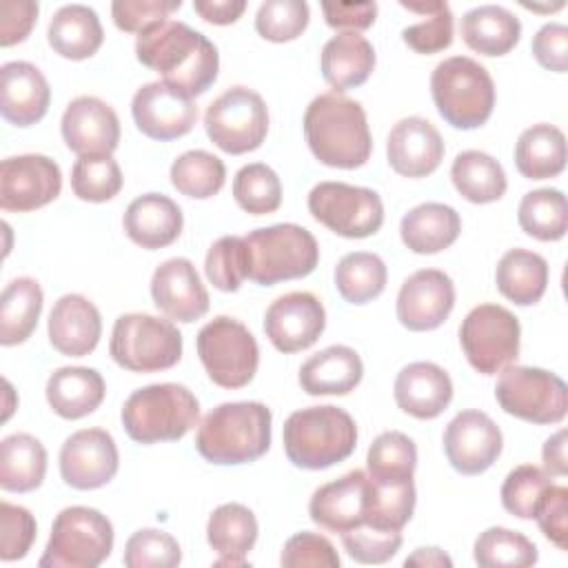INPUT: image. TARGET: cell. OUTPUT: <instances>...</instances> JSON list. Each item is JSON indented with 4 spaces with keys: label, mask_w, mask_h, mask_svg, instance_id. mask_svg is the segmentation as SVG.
<instances>
[{
    "label": "cell",
    "mask_w": 568,
    "mask_h": 568,
    "mask_svg": "<svg viewBox=\"0 0 568 568\" xmlns=\"http://www.w3.org/2000/svg\"><path fill=\"white\" fill-rule=\"evenodd\" d=\"M138 60L158 71L162 82L186 98L202 95L217 78L220 55L215 44L180 20H162L135 40Z\"/></svg>",
    "instance_id": "obj_1"
},
{
    "label": "cell",
    "mask_w": 568,
    "mask_h": 568,
    "mask_svg": "<svg viewBox=\"0 0 568 568\" xmlns=\"http://www.w3.org/2000/svg\"><path fill=\"white\" fill-rule=\"evenodd\" d=\"M304 138L311 153L333 169H357L368 162L373 140L366 111L337 91L320 93L304 113Z\"/></svg>",
    "instance_id": "obj_2"
},
{
    "label": "cell",
    "mask_w": 568,
    "mask_h": 568,
    "mask_svg": "<svg viewBox=\"0 0 568 568\" xmlns=\"http://www.w3.org/2000/svg\"><path fill=\"white\" fill-rule=\"evenodd\" d=\"M271 408L262 402H224L197 426V453L217 466L248 464L271 446Z\"/></svg>",
    "instance_id": "obj_3"
},
{
    "label": "cell",
    "mask_w": 568,
    "mask_h": 568,
    "mask_svg": "<svg viewBox=\"0 0 568 568\" xmlns=\"http://www.w3.org/2000/svg\"><path fill=\"white\" fill-rule=\"evenodd\" d=\"M284 453L304 470H322L348 459L357 446L355 419L339 406H308L284 422Z\"/></svg>",
    "instance_id": "obj_4"
},
{
    "label": "cell",
    "mask_w": 568,
    "mask_h": 568,
    "mask_svg": "<svg viewBox=\"0 0 568 568\" xmlns=\"http://www.w3.org/2000/svg\"><path fill=\"white\" fill-rule=\"evenodd\" d=\"M200 417L197 397L182 384L164 382L133 390L120 413L126 435L138 444L178 442Z\"/></svg>",
    "instance_id": "obj_5"
},
{
    "label": "cell",
    "mask_w": 568,
    "mask_h": 568,
    "mask_svg": "<svg viewBox=\"0 0 568 568\" xmlns=\"http://www.w3.org/2000/svg\"><path fill=\"white\" fill-rule=\"evenodd\" d=\"M430 93L439 115L462 131L486 124L495 106V82L488 69L468 55L442 60L430 73Z\"/></svg>",
    "instance_id": "obj_6"
},
{
    "label": "cell",
    "mask_w": 568,
    "mask_h": 568,
    "mask_svg": "<svg viewBox=\"0 0 568 568\" xmlns=\"http://www.w3.org/2000/svg\"><path fill=\"white\" fill-rule=\"evenodd\" d=\"M244 242L248 251V280L260 286L306 277L320 260L313 233L291 222L255 229L244 235Z\"/></svg>",
    "instance_id": "obj_7"
},
{
    "label": "cell",
    "mask_w": 568,
    "mask_h": 568,
    "mask_svg": "<svg viewBox=\"0 0 568 568\" xmlns=\"http://www.w3.org/2000/svg\"><path fill=\"white\" fill-rule=\"evenodd\" d=\"M109 355L131 373L166 371L182 357V333L171 320L149 313H126L113 324Z\"/></svg>",
    "instance_id": "obj_8"
},
{
    "label": "cell",
    "mask_w": 568,
    "mask_h": 568,
    "mask_svg": "<svg viewBox=\"0 0 568 568\" xmlns=\"http://www.w3.org/2000/svg\"><path fill=\"white\" fill-rule=\"evenodd\" d=\"M113 550V526L95 508L67 506L51 526L40 568H95Z\"/></svg>",
    "instance_id": "obj_9"
},
{
    "label": "cell",
    "mask_w": 568,
    "mask_h": 568,
    "mask_svg": "<svg viewBox=\"0 0 568 568\" xmlns=\"http://www.w3.org/2000/svg\"><path fill=\"white\" fill-rule=\"evenodd\" d=\"M195 348L209 379L222 388H242L257 373V342L235 317L217 315L206 322L195 337Z\"/></svg>",
    "instance_id": "obj_10"
},
{
    "label": "cell",
    "mask_w": 568,
    "mask_h": 568,
    "mask_svg": "<svg viewBox=\"0 0 568 568\" xmlns=\"http://www.w3.org/2000/svg\"><path fill=\"white\" fill-rule=\"evenodd\" d=\"M495 399L504 413L530 424H559L568 413L566 382L535 366L510 364L499 371Z\"/></svg>",
    "instance_id": "obj_11"
},
{
    "label": "cell",
    "mask_w": 568,
    "mask_h": 568,
    "mask_svg": "<svg viewBox=\"0 0 568 568\" xmlns=\"http://www.w3.org/2000/svg\"><path fill=\"white\" fill-rule=\"evenodd\" d=\"M209 140L231 155L262 146L268 133V109L262 95L248 87H231L220 93L204 113Z\"/></svg>",
    "instance_id": "obj_12"
},
{
    "label": "cell",
    "mask_w": 568,
    "mask_h": 568,
    "mask_svg": "<svg viewBox=\"0 0 568 568\" xmlns=\"http://www.w3.org/2000/svg\"><path fill=\"white\" fill-rule=\"evenodd\" d=\"M519 320L499 304H479L459 326V344L468 364L481 375H497L519 355Z\"/></svg>",
    "instance_id": "obj_13"
},
{
    "label": "cell",
    "mask_w": 568,
    "mask_h": 568,
    "mask_svg": "<svg viewBox=\"0 0 568 568\" xmlns=\"http://www.w3.org/2000/svg\"><path fill=\"white\" fill-rule=\"evenodd\" d=\"M311 215L328 231L362 240L375 235L384 224L382 197L366 186L346 182H320L308 193Z\"/></svg>",
    "instance_id": "obj_14"
},
{
    "label": "cell",
    "mask_w": 568,
    "mask_h": 568,
    "mask_svg": "<svg viewBox=\"0 0 568 568\" xmlns=\"http://www.w3.org/2000/svg\"><path fill=\"white\" fill-rule=\"evenodd\" d=\"M62 191L60 166L40 153L4 158L0 164L2 211L27 213L53 202Z\"/></svg>",
    "instance_id": "obj_15"
},
{
    "label": "cell",
    "mask_w": 568,
    "mask_h": 568,
    "mask_svg": "<svg viewBox=\"0 0 568 568\" xmlns=\"http://www.w3.org/2000/svg\"><path fill=\"white\" fill-rule=\"evenodd\" d=\"M120 466L113 437L102 428H82L69 435L60 448V475L75 490L106 486Z\"/></svg>",
    "instance_id": "obj_16"
},
{
    "label": "cell",
    "mask_w": 568,
    "mask_h": 568,
    "mask_svg": "<svg viewBox=\"0 0 568 568\" xmlns=\"http://www.w3.org/2000/svg\"><path fill=\"white\" fill-rule=\"evenodd\" d=\"M324 326V304L308 291L280 295L264 313V333L280 353H297L313 346Z\"/></svg>",
    "instance_id": "obj_17"
},
{
    "label": "cell",
    "mask_w": 568,
    "mask_h": 568,
    "mask_svg": "<svg viewBox=\"0 0 568 568\" xmlns=\"http://www.w3.org/2000/svg\"><path fill=\"white\" fill-rule=\"evenodd\" d=\"M504 437L499 426L481 410L457 413L444 430V453L462 475L488 470L501 455Z\"/></svg>",
    "instance_id": "obj_18"
},
{
    "label": "cell",
    "mask_w": 568,
    "mask_h": 568,
    "mask_svg": "<svg viewBox=\"0 0 568 568\" xmlns=\"http://www.w3.org/2000/svg\"><path fill=\"white\" fill-rule=\"evenodd\" d=\"M131 113L135 126L151 140L169 142L186 135L197 122V106L191 98L166 87L162 80L142 84L133 100Z\"/></svg>",
    "instance_id": "obj_19"
},
{
    "label": "cell",
    "mask_w": 568,
    "mask_h": 568,
    "mask_svg": "<svg viewBox=\"0 0 568 568\" xmlns=\"http://www.w3.org/2000/svg\"><path fill=\"white\" fill-rule=\"evenodd\" d=\"M455 306V284L439 268L408 275L397 293V320L408 331L439 328Z\"/></svg>",
    "instance_id": "obj_20"
},
{
    "label": "cell",
    "mask_w": 568,
    "mask_h": 568,
    "mask_svg": "<svg viewBox=\"0 0 568 568\" xmlns=\"http://www.w3.org/2000/svg\"><path fill=\"white\" fill-rule=\"evenodd\" d=\"M60 131L64 144L80 158L111 155L120 142V120L115 111L93 95H80L67 104Z\"/></svg>",
    "instance_id": "obj_21"
},
{
    "label": "cell",
    "mask_w": 568,
    "mask_h": 568,
    "mask_svg": "<svg viewBox=\"0 0 568 568\" xmlns=\"http://www.w3.org/2000/svg\"><path fill=\"white\" fill-rule=\"evenodd\" d=\"M371 486L368 473L359 468L320 486L308 501L311 519L320 528L339 535L362 526L368 515Z\"/></svg>",
    "instance_id": "obj_22"
},
{
    "label": "cell",
    "mask_w": 568,
    "mask_h": 568,
    "mask_svg": "<svg viewBox=\"0 0 568 568\" xmlns=\"http://www.w3.org/2000/svg\"><path fill=\"white\" fill-rule=\"evenodd\" d=\"M151 297L169 320L184 324L200 320L209 311V293L186 257H171L153 271Z\"/></svg>",
    "instance_id": "obj_23"
},
{
    "label": "cell",
    "mask_w": 568,
    "mask_h": 568,
    "mask_svg": "<svg viewBox=\"0 0 568 568\" xmlns=\"http://www.w3.org/2000/svg\"><path fill=\"white\" fill-rule=\"evenodd\" d=\"M386 158L395 173L404 178H426L444 160V140L433 122L408 115L393 124L386 138Z\"/></svg>",
    "instance_id": "obj_24"
},
{
    "label": "cell",
    "mask_w": 568,
    "mask_h": 568,
    "mask_svg": "<svg viewBox=\"0 0 568 568\" xmlns=\"http://www.w3.org/2000/svg\"><path fill=\"white\" fill-rule=\"evenodd\" d=\"M51 102V89L42 71L24 60H11L0 67V111L13 126L40 122Z\"/></svg>",
    "instance_id": "obj_25"
},
{
    "label": "cell",
    "mask_w": 568,
    "mask_h": 568,
    "mask_svg": "<svg viewBox=\"0 0 568 568\" xmlns=\"http://www.w3.org/2000/svg\"><path fill=\"white\" fill-rule=\"evenodd\" d=\"M49 342L69 357H84L95 351L102 335L98 306L78 293L62 295L49 313Z\"/></svg>",
    "instance_id": "obj_26"
},
{
    "label": "cell",
    "mask_w": 568,
    "mask_h": 568,
    "mask_svg": "<svg viewBox=\"0 0 568 568\" xmlns=\"http://www.w3.org/2000/svg\"><path fill=\"white\" fill-rule=\"evenodd\" d=\"M393 395L404 413L417 419H435L453 399V382L442 366L413 362L397 373Z\"/></svg>",
    "instance_id": "obj_27"
},
{
    "label": "cell",
    "mask_w": 568,
    "mask_h": 568,
    "mask_svg": "<svg viewBox=\"0 0 568 568\" xmlns=\"http://www.w3.org/2000/svg\"><path fill=\"white\" fill-rule=\"evenodd\" d=\"M124 231L131 242L155 251L173 244L184 226L182 209L164 193L138 195L124 211Z\"/></svg>",
    "instance_id": "obj_28"
},
{
    "label": "cell",
    "mask_w": 568,
    "mask_h": 568,
    "mask_svg": "<svg viewBox=\"0 0 568 568\" xmlns=\"http://www.w3.org/2000/svg\"><path fill=\"white\" fill-rule=\"evenodd\" d=\"M364 375L355 348L333 344L311 355L300 368V386L306 395H348Z\"/></svg>",
    "instance_id": "obj_29"
},
{
    "label": "cell",
    "mask_w": 568,
    "mask_h": 568,
    "mask_svg": "<svg viewBox=\"0 0 568 568\" xmlns=\"http://www.w3.org/2000/svg\"><path fill=\"white\" fill-rule=\"evenodd\" d=\"M206 541L220 555L215 566H246V555L257 541V519L237 501L217 506L206 521Z\"/></svg>",
    "instance_id": "obj_30"
},
{
    "label": "cell",
    "mask_w": 568,
    "mask_h": 568,
    "mask_svg": "<svg viewBox=\"0 0 568 568\" xmlns=\"http://www.w3.org/2000/svg\"><path fill=\"white\" fill-rule=\"evenodd\" d=\"M462 231L459 213L444 202H424L399 222V235L408 251L433 255L448 248Z\"/></svg>",
    "instance_id": "obj_31"
},
{
    "label": "cell",
    "mask_w": 568,
    "mask_h": 568,
    "mask_svg": "<svg viewBox=\"0 0 568 568\" xmlns=\"http://www.w3.org/2000/svg\"><path fill=\"white\" fill-rule=\"evenodd\" d=\"M324 80L337 91H346L364 84L375 69L373 44L353 31H339L333 36L320 55Z\"/></svg>",
    "instance_id": "obj_32"
},
{
    "label": "cell",
    "mask_w": 568,
    "mask_h": 568,
    "mask_svg": "<svg viewBox=\"0 0 568 568\" xmlns=\"http://www.w3.org/2000/svg\"><path fill=\"white\" fill-rule=\"evenodd\" d=\"M104 393L102 375L87 366H62L47 379V402L64 419L91 415L102 404Z\"/></svg>",
    "instance_id": "obj_33"
},
{
    "label": "cell",
    "mask_w": 568,
    "mask_h": 568,
    "mask_svg": "<svg viewBox=\"0 0 568 568\" xmlns=\"http://www.w3.org/2000/svg\"><path fill=\"white\" fill-rule=\"evenodd\" d=\"M462 40L481 55H506L521 36L519 18L499 4H479L468 9L459 22Z\"/></svg>",
    "instance_id": "obj_34"
},
{
    "label": "cell",
    "mask_w": 568,
    "mask_h": 568,
    "mask_svg": "<svg viewBox=\"0 0 568 568\" xmlns=\"http://www.w3.org/2000/svg\"><path fill=\"white\" fill-rule=\"evenodd\" d=\"M49 47L67 60L91 58L104 40L98 13L87 4L60 7L47 29Z\"/></svg>",
    "instance_id": "obj_35"
},
{
    "label": "cell",
    "mask_w": 568,
    "mask_h": 568,
    "mask_svg": "<svg viewBox=\"0 0 568 568\" xmlns=\"http://www.w3.org/2000/svg\"><path fill=\"white\" fill-rule=\"evenodd\" d=\"M515 166L526 180L557 178L566 169L564 131L548 122L521 131L515 144Z\"/></svg>",
    "instance_id": "obj_36"
},
{
    "label": "cell",
    "mask_w": 568,
    "mask_h": 568,
    "mask_svg": "<svg viewBox=\"0 0 568 568\" xmlns=\"http://www.w3.org/2000/svg\"><path fill=\"white\" fill-rule=\"evenodd\" d=\"M495 284L517 306L537 304L548 286V262L535 251L510 248L497 262Z\"/></svg>",
    "instance_id": "obj_37"
},
{
    "label": "cell",
    "mask_w": 568,
    "mask_h": 568,
    "mask_svg": "<svg viewBox=\"0 0 568 568\" xmlns=\"http://www.w3.org/2000/svg\"><path fill=\"white\" fill-rule=\"evenodd\" d=\"M47 475V450L29 433H13L0 444V486L9 493H31Z\"/></svg>",
    "instance_id": "obj_38"
},
{
    "label": "cell",
    "mask_w": 568,
    "mask_h": 568,
    "mask_svg": "<svg viewBox=\"0 0 568 568\" xmlns=\"http://www.w3.org/2000/svg\"><path fill=\"white\" fill-rule=\"evenodd\" d=\"M42 288L33 277H16L0 297V344L16 346L31 337L42 313Z\"/></svg>",
    "instance_id": "obj_39"
},
{
    "label": "cell",
    "mask_w": 568,
    "mask_h": 568,
    "mask_svg": "<svg viewBox=\"0 0 568 568\" xmlns=\"http://www.w3.org/2000/svg\"><path fill=\"white\" fill-rule=\"evenodd\" d=\"M450 180L457 193L473 204L497 202L506 193V173L501 164L477 149L462 151L450 166Z\"/></svg>",
    "instance_id": "obj_40"
},
{
    "label": "cell",
    "mask_w": 568,
    "mask_h": 568,
    "mask_svg": "<svg viewBox=\"0 0 568 568\" xmlns=\"http://www.w3.org/2000/svg\"><path fill=\"white\" fill-rule=\"evenodd\" d=\"M521 231L541 242H557L568 231V204L559 189L528 191L517 209Z\"/></svg>",
    "instance_id": "obj_41"
},
{
    "label": "cell",
    "mask_w": 568,
    "mask_h": 568,
    "mask_svg": "<svg viewBox=\"0 0 568 568\" xmlns=\"http://www.w3.org/2000/svg\"><path fill=\"white\" fill-rule=\"evenodd\" d=\"M386 280L384 260L368 251L346 253L335 266V288L351 304H366L382 295Z\"/></svg>",
    "instance_id": "obj_42"
},
{
    "label": "cell",
    "mask_w": 568,
    "mask_h": 568,
    "mask_svg": "<svg viewBox=\"0 0 568 568\" xmlns=\"http://www.w3.org/2000/svg\"><path fill=\"white\" fill-rule=\"evenodd\" d=\"M475 564L481 568H528L537 564V546L521 532L490 526L475 539Z\"/></svg>",
    "instance_id": "obj_43"
},
{
    "label": "cell",
    "mask_w": 568,
    "mask_h": 568,
    "mask_svg": "<svg viewBox=\"0 0 568 568\" xmlns=\"http://www.w3.org/2000/svg\"><path fill=\"white\" fill-rule=\"evenodd\" d=\"M171 184L186 197L209 200L224 186L226 169L224 162L202 149L178 155L171 164Z\"/></svg>",
    "instance_id": "obj_44"
},
{
    "label": "cell",
    "mask_w": 568,
    "mask_h": 568,
    "mask_svg": "<svg viewBox=\"0 0 568 568\" xmlns=\"http://www.w3.org/2000/svg\"><path fill=\"white\" fill-rule=\"evenodd\" d=\"M415 466H417L415 442L399 430L379 433L373 439L366 455V473L375 481L413 479Z\"/></svg>",
    "instance_id": "obj_45"
},
{
    "label": "cell",
    "mask_w": 568,
    "mask_h": 568,
    "mask_svg": "<svg viewBox=\"0 0 568 568\" xmlns=\"http://www.w3.org/2000/svg\"><path fill=\"white\" fill-rule=\"evenodd\" d=\"M404 9L424 16L426 20L415 22L402 31V40L415 51V53H437L450 47L453 42V11L442 0L430 2H399Z\"/></svg>",
    "instance_id": "obj_46"
},
{
    "label": "cell",
    "mask_w": 568,
    "mask_h": 568,
    "mask_svg": "<svg viewBox=\"0 0 568 568\" xmlns=\"http://www.w3.org/2000/svg\"><path fill=\"white\" fill-rule=\"evenodd\" d=\"M371 504L366 526L379 530H402L415 510V484L413 479L402 481H375L371 479Z\"/></svg>",
    "instance_id": "obj_47"
},
{
    "label": "cell",
    "mask_w": 568,
    "mask_h": 568,
    "mask_svg": "<svg viewBox=\"0 0 568 568\" xmlns=\"http://www.w3.org/2000/svg\"><path fill=\"white\" fill-rule=\"evenodd\" d=\"M233 197L246 213L266 215L282 204V182L268 164H244L233 178Z\"/></svg>",
    "instance_id": "obj_48"
},
{
    "label": "cell",
    "mask_w": 568,
    "mask_h": 568,
    "mask_svg": "<svg viewBox=\"0 0 568 568\" xmlns=\"http://www.w3.org/2000/svg\"><path fill=\"white\" fill-rule=\"evenodd\" d=\"M71 189L84 202H106L122 189L120 164L111 155L78 158L71 169Z\"/></svg>",
    "instance_id": "obj_49"
},
{
    "label": "cell",
    "mask_w": 568,
    "mask_h": 568,
    "mask_svg": "<svg viewBox=\"0 0 568 568\" xmlns=\"http://www.w3.org/2000/svg\"><path fill=\"white\" fill-rule=\"evenodd\" d=\"M204 273L215 288L235 293L248 277V251L244 237L224 235L215 240L206 253Z\"/></svg>",
    "instance_id": "obj_50"
},
{
    "label": "cell",
    "mask_w": 568,
    "mask_h": 568,
    "mask_svg": "<svg viewBox=\"0 0 568 568\" xmlns=\"http://www.w3.org/2000/svg\"><path fill=\"white\" fill-rule=\"evenodd\" d=\"M550 484L552 479L546 470L532 464H521L513 468L501 484V506L519 519H532L535 508Z\"/></svg>",
    "instance_id": "obj_51"
},
{
    "label": "cell",
    "mask_w": 568,
    "mask_h": 568,
    "mask_svg": "<svg viewBox=\"0 0 568 568\" xmlns=\"http://www.w3.org/2000/svg\"><path fill=\"white\" fill-rule=\"evenodd\" d=\"M308 18L304 0H266L257 7L255 31L271 42H291L308 27Z\"/></svg>",
    "instance_id": "obj_52"
},
{
    "label": "cell",
    "mask_w": 568,
    "mask_h": 568,
    "mask_svg": "<svg viewBox=\"0 0 568 568\" xmlns=\"http://www.w3.org/2000/svg\"><path fill=\"white\" fill-rule=\"evenodd\" d=\"M122 561L126 568H173L182 561V550L173 535L140 528L126 539Z\"/></svg>",
    "instance_id": "obj_53"
},
{
    "label": "cell",
    "mask_w": 568,
    "mask_h": 568,
    "mask_svg": "<svg viewBox=\"0 0 568 568\" xmlns=\"http://www.w3.org/2000/svg\"><path fill=\"white\" fill-rule=\"evenodd\" d=\"M402 541V530H379L366 524L342 532V544L357 564H386L397 555Z\"/></svg>",
    "instance_id": "obj_54"
},
{
    "label": "cell",
    "mask_w": 568,
    "mask_h": 568,
    "mask_svg": "<svg viewBox=\"0 0 568 568\" xmlns=\"http://www.w3.org/2000/svg\"><path fill=\"white\" fill-rule=\"evenodd\" d=\"M38 526L24 506L0 501V559L16 561L27 557Z\"/></svg>",
    "instance_id": "obj_55"
},
{
    "label": "cell",
    "mask_w": 568,
    "mask_h": 568,
    "mask_svg": "<svg viewBox=\"0 0 568 568\" xmlns=\"http://www.w3.org/2000/svg\"><path fill=\"white\" fill-rule=\"evenodd\" d=\"M280 564L284 568H304V566H320V568H337L339 555L335 546L317 532L302 530L286 539Z\"/></svg>",
    "instance_id": "obj_56"
},
{
    "label": "cell",
    "mask_w": 568,
    "mask_h": 568,
    "mask_svg": "<svg viewBox=\"0 0 568 568\" xmlns=\"http://www.w3.org/2000/svg\"><path fill=\"white\" fill-rule=\"evenodd\" d=\"M180 7V0H115L111 4V16L120 31L140 36L149 27L166 20Z\"/></svg>",
    "instance_id": "obj_57"
},
{
    "label": "cell",
    "mask_w": 568,
    "mask_h": 568,
    "mask_svg": "<svg viewBox=\"0 0 568 568\" xmlns=\"http://www.w3.org/2000/svg\"><path fill=\"white\" fill-rule=\"evenodd\" d=\"M544 537L552 541L559 550L568 548V488L550 484L541 495L535 517Z\"/></svg>",
    "instance_id": "obj_58"
},
{
    "label": "cell",
    "mask_w": 568,
    "mask_h": 568,
    "mask_svg": "<svg viewBox=\"0 0 568 568\" xmlns=\"http://www.w3.org/2000/svg\"><path fill=\"white\" fill-rule=\"evenodd\" d=\"M532 55L535 60L557 73H566L568 69V27L561 22L544 24L532 38Z\"/></svg>",
    "instance_id": "obj_59"
},
{
    "label": "cell",
    "mask_w": 568,
    "mask_h": 568,
    "mask_svg": "<svg viewBox=\"0 0 568 568\" xmlns=\"http://www.w3.org/2000/svg\"><path fill=\"white\" fill-rule=\"evenodd\" d=\"M38 20V2L2 0L0 2V44L11 47L22 42Z\"/></svg>",
    "instance_id": "obj_60"
},
{
    "label": "cell",
    "mask_w": 568,
    "mask_h": 568,
    "mask_svg": "<svg viewBox=\"0 0 568 568\" xmlns=\"http://www.w3.org/2000/svg\"><path fill=\"white\" fill-rule=\"evenodd\" d=\"M322 11L328 27L359 33L375 22L377 4L375 2H337V4L324 2Z\"/></svg>",
    "instance_id": "obj_61"
},
{
    "label": "cell",
    "mask_w": 568,
    "mask_h": 568,
    "mask_svg": "<svg viewBox=\"0 0 568 568\" xmlns=\"http://www.w3.org/2000/svg\"><path fill=\"white\" fill-rule=\"evenodd\" d=\"M195 13L211 24H233L246 9L244 0H195Z\"/></svg>",
    "instance_id": "obj_62"
},
{
    "label": "cell",
    "mask_w": 568,
    "mask_h": 568,
    "mask_svg": "<svg viewBox=\"0 0 568 568\" xmlns=\"http://www.w3.org/2000/svg\"><path fill=\"white\" fill-rule=\"evenodd\" d=\"M541 459L544 468L548 475L564 477L568 473V462H566V430H557L550 435L541 448Z\"/></svg>",
    "instance_id": "obj_63"
},
{
    "label": "cell",
    "mask_w": 568,
    "mask_h": 568,
    "mask_svg": "<svg viewBox=\"0 0 568 568\" xmlns=\"http://www.w3.org/2000/svg\"><path fill=\"white\" fill-rule=\"evenodd\" d=\"M404 566H417V568H450L453 559L437 546L417 548L413 555L404 559Z\"/></svg>",
    "instance_id": "obj_64"
}]
</instances>
